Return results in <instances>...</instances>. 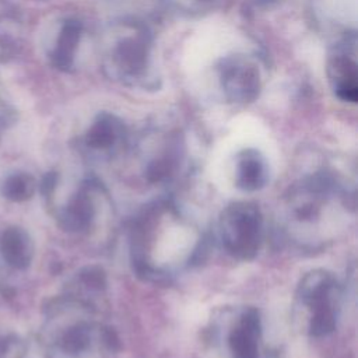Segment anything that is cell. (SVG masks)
Masks as SVG:
<instances>
[{
    "instance_id": "obj_1",
    "label": "cell",
    "mask_w": 358,
    "mask_h": 358,
    "mask_svg": "<svg viewBox=\"0 0 358 358\" xmlns=\"http://www.w3.org/2000/svg\"><path fill=\"white\" fill-rule=\"evenodd\" d=\"M224 248L239 259H252L260 246L262 215L253 203H235L221 217Z\"/></svg>"
},
{
    "instance_id": "obj_2",
    "label": "cell",
    "mask_w": 358,
    "mask_h": 358,
    "mask_svg": "<svg viewBox=\"0 0 358 358\" xmlns=\"http://www.w3.org/2000/svg\"><path fill=\"white\" fill-rule=\"evenodd\" d=\"M336 285L333 275L323 270L306 274L299 285V298L312 310L309 330L313 336H326L336 329Z\"/></svg>"
},
{
    "instance_id": "obj_3",
    "label": "cell",
    "mask_w": 358,
    "mask_h": 358,
    "mask_svg": "<svg viewBox=\"0 0 358 358\" xmlns=\"http://www.w3.org/2000/svg\"><path fill=\"white\" fill-rule=\"evenodd\" d=\"M221 87L232 102H250L260 91V73L257 66L245 56H229L220 66Z\"/></svg>"
},
{
    "instance_id": "obj_4",
    "label": "cell",
    "mask_w": 358,
    "mask_h": 358,
    "mask_svg": "<svg viewBox=\"0 0 358 358\" xmlns=\"http://www.w3.org/2000/svg\"><path fill=\"white\" fill-rule=\"evenodd\" d=\"M148 39L144 34L123 38L113 49V64L123 77H138L148 64Z\"/></svg>"
},
{
    "instance_id": "obj_5",
    "label": "cell",
    "mask_w": 358,
    "mask_h": 358,
    "mask_svg": "<svg viewBox=\"0 0 358 358\" xmlns=\"http://www.w3.org/2000/svg\"><path fill=\"white\" fill-rule=\"evenodd\" d=\"M260 338V317L253 308L246 309L229 336L234 358H257Z\"/></svg>"
},
{
    "instance_id": "obj_6",
    "label": "cell",
    "mask_w": 358,
    "mask_h": 358,
    "mask_svg": "<svg viewBox=\"0 0 358 358\" xmlns=\"http://www.w3.org/2000/svg\"><path fill=\"white\" fill-rule=\"evenodd\" d=\"M0 255L4 263L15 270L29 267L34 257V241L21 227H7L0 235Z\"/></svg>"
},
{
    "instance_id": "obj_7",
    "label": "cell",
    "mask_w": 358,
    "mask_h": 358,
    "mask_svg": "<svg viewBox=\"0 0 358 358\" xmlns=\"http://www.w3.org/2000/svg\"><path fill=\"white\" fill-rule=\"evenodd\" d=\"M330 81L336 95L347 102H357L358 84H357V63L345 53H338L331 57L329 64Z\"/></svg>"
},
{
    "instance_id": "obj_8",
    "label": "cell",
    "mask_w": 358,
    "mask_h": 358,
    "mask_svg": "<svg viewBox=\"0 0 358 358\" xmlns=\"http://www.w3.org/2000/svg\"><path fill=\"white\" fill-rule=\"evenodd\" d=\"M81 22L77 20H66L57 34L56 42L49 53L53 67L67 71L73 67L76 50L81 38Z\"/></svg>"
},
{
    "instance_id": "obj_9",
    "label": "cell",
    "mask_w": 358,
    "mask_h": 358,
    "mask_svg": "<svg viewBox=\"0 0 358 358\" xmlns=\"http://www.w3.org/2000/svg\"><path fill=\"white\" fill-rule=\"evenodd\" d=\"M95 208L87 187L78 190L59 214V224L63 229L77 232L87 229L94 218Z\"/></svg>"
},
{
    "instance_id": "obj_10",
    "label": "cell",
    "mask_w": 358,
    "mask_h": 358,
    "mask_svg": "<svg viewBox=\"0 0 358 358\" xmlns=\"http://www.w3.org/2000/svg\"><path fill=\"white\" fill-rule=\"evenodd\" d=\"M267 166L256 150H243L238 157L236 186L252 192L263 187L267 182Z\"/></svg>"
},
{
    "instance_id": "obj_11",
    "label": "cell",
    "mask_w": 358,
    "mask_h": 358,
    "mask_svg": "<svg viewBox=\"0 0 358 358\" xmlns=\"http://www.w3.org/2000/svg\"><path fill=\"white\" fill-rule=\"evenodd\" d=\"M122 134V122L109 113H102L88 129L85 144L91 150H109L119 141Z\"/></svg>"
},
{
    "instance_id": "obj_12",
    "label": "cell",
    "mask_w": 358,
    "mask_h": 358,
    "mask_svg": "<svg viewBox=\"0 0 358 358\" xmlns=\"http://www.w3.org/2000/svg\"><path fill=\"white\" fill-rule=\"evenodd\" d=\"M36 190V180L27 172H14L7 175L1 185L0 193L4 199L13 203H22L29 200Z\"/></svg>"
},
{
    "instance_id": "obj_13",
    "label": "cell",
    "mask_w": 358,
    "mask_h": 358,
    "mask_svg": "<svg viewBox=\"0 0 358 358\" xmlns=\"http://www.w3.org/2000/svg\"><path fill=\"white\" fill-rule=\"evenodd\" d=\"M90 327L85 323H76L70 326L60 337L59 345L69 355L84 352L90 347Z\"/></svg>"
},
{
    "instance_id": "obj_14",
    "label": "cell",
    "mask_w": 358,
    "mask_h": 358,
    "mask_svg": "<svg viewBox=\"0 0 358 358\" xmlns=\"http://www.w3.org/2000/svg\"><path fill=\"white\" fill-rule=\"evenodd\" d=\"M25 351V341L20 336L10 333L0 337V358H24Z\"/></svg>"
},
{
    "instance_id": "obj_15",
    "label": "cell",
    "mask_w": 358,
    "mask_h": 358,
    "mask_svg": "<svg viewBox=\"0 0 358 358\" xmlns=\"http://www.w3.org/2000/svg\"><path fill=\"white\" fill-rule=\"evenodd\" d=\"M256 3H259V4H268V3H271V1H274V0H255Z\"/></svg>"
},
{
    "instance_id": "obj_16",
    "label": "cell",
    "mask_w": 358,
    "mask_h": 358,
    "mask_svg": "<svg viewBox=\"0 0 358 358\" xmlns=\"http://www.w3.org/2000/svg\"><path fill=\"white\" fill-rule=\"evenodd\" d=\"M208 1H221V0H208Z\"/></svg>"
}]
</instances>
